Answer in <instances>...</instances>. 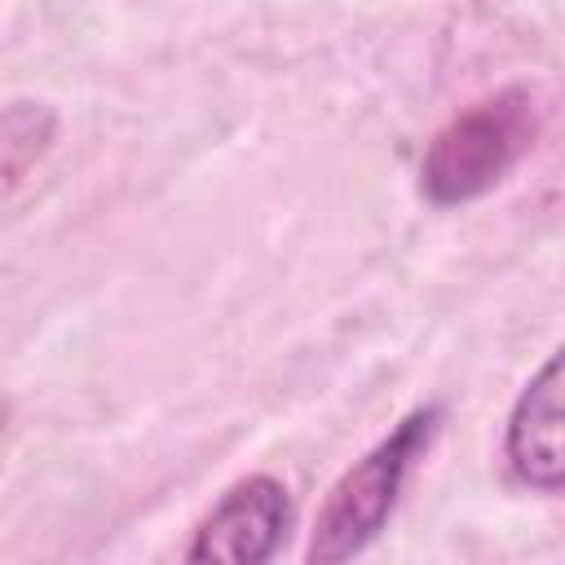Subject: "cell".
Here are the masks:
<instances>
[{"label":"cell","instance_id":"1","mask_svg":"<svg viewBox=\"0 0 565 565\" xmlns=\"http://www.w3.org/2000/svg\"><path fill=\"white\" fill-rule=\"evenodd\" d=\"M539 102L530 88H499L494 97L459 110L428 146L419 163V185L433 203L455 207L490 194L534 146Z\"/></svg>","mask_w":565,"mask_h":565},{"label":"cell","instance_id":"2","mask_svg":"<svg viewBox=\"0 0 565 565\" xmlns=\"http://www.w3.org/2000/svg\"><path fill=\"white\" fill-rule=\"evenodd\" d=\"M437 424H441V411L419 406L384 441H375L353 468L340 472V481L327 490V499L313 516V534H309V552H305L313 565L349 561L366 543H375V534L384 530V521L397 508L406 472L428 450Z\"/></svg>","mask_w":565,"mask_h":565},{"label":"cell","instance_id":"3","mask_svg":"<svg viewBox=\"0 0 565 565\" xmlns=\"http://www.w3.org/2000/svg\"><path fill=\"white\" fill-rule=\"evenodd\" d=\"M291 530L287 486L274 477H247L221 494V503L199 521L185 556L216 565H260L278 552Z\"/></svg>","mask_w":565,"mask_h":565},{"label":"cell","instance_id":"4","mask_svg":"<svg viewBox=\"0 0 565 565\" xmlns=\"http://www.w3.org/2000/svg\"><path fill=\"white\" fill-rule=\"evenodd\" d=\"M508 468L539 494L565 486V446H561V353H547L539 375L521 388L508 415Z\"/></svg>","mask_w":565,"mask_h":565},{"label":"cell","instance_id":"5","mask_svg":"<svg viewBox=\"0 0 565 565\" xmlns=\"http://www.w3.org/2000/svg\"><path fill=\"white\" fill-rule=\"evenodd\" d=\"M57 115L44 102H13L0 110V194H9L53 146Z\"/></svg>","mask_w":565,"mask_h":565},{"label":"cell","instance_id":"6","mask_svg":"<svg viewBox=\"0 0 565 565\" xmlns=\"http://www.w3.org/2000/svg\"><path fill=\"white\" fill-rule=\"evenodd\" d=\"M0 419H4V411H0Z\"/></svg>","mask_w":565,"mask_h":565}]
</instances>
